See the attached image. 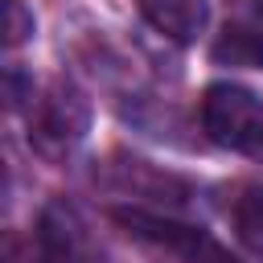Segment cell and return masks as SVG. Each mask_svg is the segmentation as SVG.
Here are the masks:
<instances>
[{
	"mask_svg": "<svg viewBox=\"0 0 263 263\" xmlns=\"http://www.w3.org/2000/svg\"><path fill=\"white\" fill-rule=\"evenodd\" d=\"M86 127H90V103L66 78H53L29 107V144L49 160L70 156L82 144Z\"/></svg>",
	"mask_w": 263,
	"mask_h": 263,
	"instance_id": "1",
	"label": "cell"
},
{
	"mask_svg": "<svg viewBox=\"0 0 263 263\" xmlns=\"http://www.w3.org/2000/svg\"><path fill=\"white\" fill-rule=\"evenodd\" d=\"M201 132L218 148L255 152L263 140V99L234 82H214L201 95Z\"/></svg>",
	"mask_w": 263,
	"mask_h": 263,
	"instance_id": "2",
	"label": "cell"
},
{
	"mask_svg": "<svg viewBox=\"0 0 263 263\" xmlns=\"http://www.w3.org/2000/svg\"><path fill=\"white\" fill-rule=\"evenodd\" d=\"M111 218L132 234V238H140V242H148V247H160V251H168V255H177V259H185V263H238L214 234H205L201 226H185V222H173V218H164V214H156V210H140V205H119V210H111Z\"/></svg>",
	"mask_w": 263,
	"mask_h": 263,
	"instance_id": "3",
	"label": "cell"
},
{
	"mask_svg": "<svg viewBox=\"0 0 263 263\" xmlns=\"http://www.w3.org/2000/svg\"><path fill=\"white\" fill-rule=\"evenodd\" d=\"M140 16L168 41L189 45L201 37L205 21H210V4L205 0H140Z\"/></svg>",
	"mask_w": 263,
	"mask_h": 263,
	"instance_id": "4",
	"label": "cell"
},
{
	"mask_svg": "<svg viewBox=\"0 0 263 263\" xmlns=\"http://www.w3.org/2000/svg\"><path fill=\"white\" fill-rule=\"evenodd\" d=\"M214 62L263 70V25H226L222 37L214 41Z\"/></svg>",
	"mask_w": 263,
	"mask_h": 263,
	"instance_id": "5",
	"label": "cell"
},
{
	"mask_svg": "<svg viewBox=\"0 0 263 263\" xmlns=\"http://www.w3.org/2000/svg\"><path fill=\"white\" fill-rule=\"evenodd\" d=\"M234 226L242 234L247 247H255L263 255V189H247L234 205Z\"/></svg>",
	"mask_w": 263,
	"mask_h": 263,
	"instance_id": "6",
	"label": "cell"
},
{
	"mask_svg": "<svg viewBox=\"0 0 263 263\" xmlns=\"http://www.w3.org/2000/svg\"><path fill=\"white\" fill-rule=\"evenodd\" d=\"M29 37H33V12L21 0H4V45L16 49Z\"/></svg>",
	"mask_w": 263,
	"mask_h": 263,
	"instance_id": "7",
	"label": "cell"
},
{
	"mask_svg": "<svg viewBox=\"0 0 263 263\" xmlns=\"http://www.w3.org/2000/svg\"><path fill=\"white\" fill-rule=\"evenodd\" d=\"M255 156H263V140H259V148H255Z\"/></svg>",
	"mask_w": 263,
	"mask_h": 263,
	"instance_id": "8",
	"label": "cell"
}]
</instances>
